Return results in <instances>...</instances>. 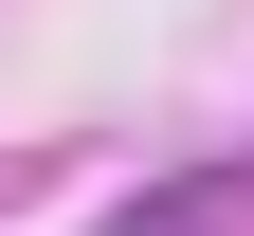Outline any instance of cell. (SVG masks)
Returning <instances> with one entry per match:
<instances>
[{
  "label": "cell",
  "mask_w": 254,
  "mask_h": 236,
  "mask_svg": "<svg viewBox=\"0 0 254 236\" xmlns=\"http://www.w3.org/2000/svg\"><path fill=\"white\" fill-rule=\"evenodd\" d=\"M254 218V163H200V182H145V200H109L91 236H236Z\"/></svg>",
  "instance_id": "cell-1"
}]
</instances>
